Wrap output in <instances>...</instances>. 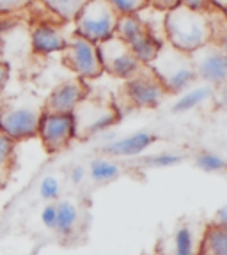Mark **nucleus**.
<instances>
[{"instance_id":"obj_31","label":"nucleus","mask_w":227,"mask_h":255,"mask_svg":"<svg viewBox=\"0 0 227 255\" xmlns=\"http://www.w3.org/2000/svg\"><path fill=\"white\" fill-rule=\"evenodd\" d=\"M181 5L196 11H206L208 9V0H181Z\"/></svg>"},{"instance_id":"obj_5","label":"nucleus","mask_w":227,"mask_h":255,"mask_svg":"<svg viewBox=\"0 0 227 255\" xmlns=\"http://www.w3.org/2000/svg\"><path fill=\"white\" fill-rule=\"evenodd\" d=\"M119 14L108 0H89L73 21L75 34L98 44L114 36Z\"/></svg>"},{"instance_id":"obj_10","label":"nucleus","mask_w":227,"mask_h":255,"mask_svg":"<svg viewBox=\"0 0 227 255\" xmlns=\"http://www.w3.org/2000/svg\"><path fill=\"white\" fill-rule=\"evenodd\" d=\"M167 91L148 66H142L133 78L124 80V98L135 108H155L167 98Z\"/></svg>"},{"instance_id":"obj_27","label":"nucleus","mask_w":227,"mask_h":255,"mask_svg":"<svg viewBox=\"0 0 227 255\" xmlns=\"http://www.w3.org/2000/svg\"><path fill=\"white\" fill-rule=\"evenodd\" d=\"M34 0H0V14H12L25 7H30Z\"/></svg>"},{"instance_id":"obj_34","label":"nucleus","mask_w":227,"mask_h":255,"mask_svg":"<svg viewBox=\"0 0 227 255\" xmlns=\"http://www.w3.org/2000/svg\"><path fill=\"white\" fill-rule=\"evenodd\" d=\"M226 4L227 0H208V5H212V7L219 9V11H226Z\"/></svg>"},{"instance_id":"obj_6","label":"nucleus","mask_w":227,"mask_h":255,"mask_svg":"<svg viewBox=\"0 0 227 255\" xmlns=\"http://www.w3.org/2000/svg\"><path fill=\"white\" fill-rule=\"evenodd\" d=\"M96 48H98L101 71H107L108 75L116 76V78H133L144 66L137 60V57L128 48V44L117 36H112L108 39L101 41V43L96 44Z\"/></svg>"},{"instance_id":"obj_11","label":"nucleus","mask_w":227,"mask_h":255,"mask_svg":"<svg viewBox=\"0 0 227 255\" xmlns=\"http://www.w3.org/2000/svg\"><path fill=\"white\" fill-rule=\"evenodd\" d=\"M37 136L48 152H60L75 140V123L71 114H46L43 112Z\"/></svg>"},{"instance_id":"obj_8","label":"nucleus","mask_w":227,"mask_h":255,"mask_svg":"<svg viewBox=\"0 0 227 255\" xmlns=\"http://www.w3.org/2000/svg\"><path fill=\"white\" fill-rule=\"evenodd\" d=\"M114 36L123 39L133 52V55L137 57V60L144 66H148L155 59L162 46L158 41L149 36V32L140 23L137 14H119Z\"/></svg>"},{"instance_id":"obj_29","label":"nucleus","mask_w":227,"mask_h":255,"mask_svg":"<svg viewBox=\"0 0 227 255\" xmlns=\"http://www.w3.org/2000/svg\"><path fill=\"white\" fill-rule=\"evenodd\" d=\"M181 4V0H148V5L158 9V11H171V9L178 7Z\"/></svg>"},{"instance_id":"obj_25","label":"nucleus","mask_w":227,"mask_h":255,"mask_svg":"<svg viewBox=\"0 0 227 255\" xmlns=\"http://www.w3.org/2000/svg\"><path fill=\"white\" fill-rule=\"evenodd\" d=\"M117 14H137L148 5V0H108Z\"/></svg>"},{"instance_id":"obj_3","label":"nucleus","mask_w":227,"mask_h":255,"mask_svg":"<svg viewBox=\"0 0 227 255\" xmlns=\"http://www.w3.org/2000/svg\"><path fill=\"white\" fill-rule=\"evenodd\" d=\"M148 68L160 80L167 94H183L197 82L190 53L181 52L169 43L160 46L158 53L148 64Z\"/></svg>"},{"instance_id":"obj_12","label":"nucleus","mask_w":227,"mask_h":255,"mask_svg":"<svg viewBox=\"0 0 227 255\" xmlns=\"http://www.w3.org/2000/svg\"><path fill=\"white\" fill-rule=\"evenodd\" d=\"M57 18L53 20H44L39 18L37 23L32 25L30 30V46L32 52L39 53V55H52L66 48L69 37L64 34V28L57 25Z\"/></svg>"},{"instance_id":"obj_18","label":"nucleus","mask_w":227,"mask_h":255,"mask_svg":"<svg viewBox=\"0 0 227 255\" xmlns=\"http://www.w3.org/2000/svg\"><path fill=\"white\" fill-rule=\"evenodd\" d=\"M39 2L62 23H73L89 0H39Z\"/></svg>"},{"instance_id":"obj_30","label":"nucleus","mask_w":227,"mask_h":255,"mask_svg":"<svg viewBox=\"0 0 227 255\" xmlns=\"http://www.w3.org/2000/svg\"><path fill=\"white\" fill-rule=\"evenodd\" d=\"M85 179V168L84 167H73L69 170V181L73 184H82Z\"/></svg>"},{"instance_id":"obj_9","label":"nucleus","mask_w":227,"mask_h":255,"mask_svg":"<svg viewBox=\"0 0 227 255\" xmlns=\"http://www.w3.org/2000/svg\"><path fill=\"white\" fill-rule=\"evenodd\" d=\"M62 60L80 80H91L100 76L101 64L98 59V48L94 43L76 36L75 32L68 39V44L62 50Z\"/></svg>"},{"instance_id":"obj_21","label":"nucleus","mask_w":227,"mask_h":255,"mask_svg":"<svg viewBox=\"0 0 227 255\" xmlns=\"http://www.w3.org/2000/svg\"><path fill=\"white\" fill-rule=\"evenodd\" d=\"M14 163V142L0 131V186L7 183Z\"/></svg>"},{"instance_id":"obj_15","label":"nucleus","mask_w":227,"mask_h":255,"mask_svg":"<svg viewBox=\"0 0 227 255\" xmlns=\"http://www.w3.org/2000/svg\"><path fill=\"white\" fill-rule=\"evenodd\" d=\"M215 96V89L210 87L206 84H201L194 89H188L178 100L172 103V112L174 114H187V112L194 110V108L201 107L206 101H210Z\"/></svg>"},{"instance_id":"obj_2","label":"nucleus","mask_w":227,"mask_h":255,"mask_svg":"<svg viewBox=\"0 0 227 255\" xmlns=\"http://www.w3.org/2000/svg\"><path fill=\"white\" fill-rule=\"evenodd\" d=\"M43 116V100L32 92L11 96L0 101V131L12 142L37 136Z\"/></svg>"},{"instance_id":"obj_1","label":"nucleus","mask_w":227,"mask_h":255,"mask_svg":"<svg viewBox=\"0 0 227 255\" xmlns=\"http://www.w3.org/2000/svg\"><path fill=\"white\" fill-rule=\"evenodd\" d=\"M165 39L171 46L185 53L213 41V20L210 7L206 11L178 5L165 12Z\"/></svg>"},{"instance_id":"obj_24","label":"nucleus","mask_w":227,"mask_h":255,"mask_svg":"<svg viewBox=\"0 0 227 255\" xmlns=\"http://www.w3.org/2000/svg\"><path fill=\"white\" fill-rule=\"evenodd\" d=\"M181 161V156L176 152H158V154H149L142 159L144 167L151 168H169L174 167Z\"/></svg>"},{"instance_id":"obj_26","label":"nucleus","mask_w":227,"mask_h":255,"mask_svg":"<svg viewBox=\"0 0 227 255\" xmlns=\"http://www.w3.org/2000/svg\"><path fill=\"white\" fill-rule=\"evenodd\" d=\"M39 195L44 200H55L60 195V183L53 175H46L39 184Z\"/></svg>"},{"instance_id":"obj_16","label":"nucleus","mask_w":227,"mask_h":255,"mask_svg":"<svg viewBox=\"0 0 227 255\" xmlns=\"http://www.w3.org/2000/svg\"><path fill=\"white\" fill-rule=\"evenodd\" d=\"M137 18L140 20V23L146 27V30L149 32V36L155 41H158L160 44L167 43L165 39V12L158 11V9L146 5L144 9H140L137 12Z\"/></svg>"},{"instance_id":"obj_33","label":"nucleus","mask_w":227,"mask_h":255,"mask_svg":"<svg viewBox=\"0 0 227 255\" xmlns=\"http://www.w3.org/2000/svg\"><path fill=\"white\" fill-rule=\"evenodd\" d=\"M215 225L227 229V206H222L219 209V213H217V222H215Z\"/></svg>"},{"instance_id":"obj_20","label":"nucleus","mask_w":227,"mask_h":255,"mask_svg":"<svg viewBox=\"0 0 227 255\" xmlns=\"http://www.w3.org/2000/svg\"><path fill=\"white\" fill-rule=\"evenodd\" d=\"M121 174V167L110 159L98 158L92 159L91 165H89V175L91 179L96 183H110V181L117 179Z\"/></svg>"},{"instance_id":"obj_32","label":"nucleus","mask_w":227,"mask_h":255,"mask_svg":"<svg viewBox=\"0 0 227 255\" xmlns=\"http://www.w3.org/2000/svg\"><path fill=\"white\" fill-rule=\"evenodd\" d=\"M9 73H11V69H9L7 64L0 62V94H2V91H4L9 82Z\"/></svg>"},{"instance_id":"obj_19","label":"nucleus","mask_w":227,"mask_h":255,"mask_svg":"<svg viewBox=\"0 0 227 255\" xmlns=\"http://www.w3.org/2000/svg\"><path fill=\"white\" fill-rule=\"evenodd\" d=\"M199 255H227V229L210 225L201 243Z\"/></svg>"},{"instance_id":"obj_4","label":"nucleus","mask_w":227,"mask_h":255,"mask_svg":"<svg viewBox=\"0 0 227 255\" xmlns=\"http://www.w3.org/2000/svg\"><path fill=\"white\" fill-rule=\"evenodd\" d=\"M71 116L75 123V138L84 140L112 129L119 121V110L110 101L85 98L76 105Z\"/></svg>"},{"instance_id":"obj_22","label":"nucleus","mask_w":227,"mask_h":255,"mask_svg":"<svg viewBox=\"0 0 227 255\" xmlns=\"http://www.w3.org/2000/svg\"><path fill=\"white\" fill-rule=\"evenodd\" d=\"M174 255H196L194 234L187 225L178 227L174 234Z\"/></svg>"},{"instance_id":"obj_23","label":"nucleus","mask_w":227,"mask_h":255,"mask_svg":"<svg viewBox=\"0 0 227 255\" xmlns=\"http://www.w3.org/2000/svg\"><path fill=\"white\" fill-rule=\"evenodd\" d=\"M196 165L201 170L210 172V174H217V172L226 170V159L220 154H217V152H210V151H204L201 154H197Z\"/></svg>"},{"instance_id":"obj_14","label":"nucleus","mask_w":227,"mask_h":255,"mask_svg":"<svg viewBox=\"0 0 227 255\" xmlns=\"http://www.w3.org/2000/svg\"><path fill=\"white\" fill-rule=\"evenodd\" d=\"M156 136L149 131H137L132 135L123 136V138H116L108 143L101 145V151L108 156H119V158H126V156H139L142 154L148 147H151L155 143Z\"/></svg>"},{"instance_id":"obj_13","label":"nucleus","mask_w":227,"mask_h":255,"mask_svg":"<svg viewBox=\"0 0 227 255\" xmlns=\"http://www.w3.org/2000/svg\"><path fill=\"white\" fill-rule=\"evenodd\" d=\"M87 98L85 82L80 78L66 80L59 84L43 101V112L46 114H73L76 105Z\"/></svg>"},{"instance_id":"obj_7","label":"nucleus","mask_w":227,"mask_h":255,"mask_svg":"<svg viewBox=\"0 0 227 255\" xmlns=\"http://www.w3.org/2000/svg\"><path fill=\"white\" fill-rule=\"evenodd\" d=\"M196 76L210 87H224L227 80V53L224 43L204 44L190 53Z\"/></svg>"},{"instance_id":"obj_17","label":"nucleus","mask_w":227,"mask_h":255,"mask_svg":"<svg viewBox=\"0 0 227 255\" xmlns=\"http://www.w3.org/2000/svg\"><path fill=\"white\" fill-rule=\"evenodd\" d=\"M55 225L53 229L57 231V234L62 238L71 236V232L75 231L76 222H78V209L73 202L69 200H60L59 204H55Z\"/></svg>"},{"instance_id":"obj_28","label":"nucleus","mask_w":227,"mask_h":255,"mask_svg":"<svg viewBox=\"0 0 227 255\" xmlns=\"http://www.w3.org/2000/svg\"><path fill=\"white\" fill-rule=\"evenodd\" d=\"M55 204H48V206L43 207V211H41V222H43L44 227L48 229H53L55 225Z\"/></svg>"}]
</instances>
